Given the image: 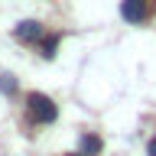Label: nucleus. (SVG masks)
I'll list each match as a JSON object with an SVG mask.
<instances>
[{
  "instance_id": "nucleus-1",
  "label": "nucleus",
  "mask_w": 156,
  "mask_h": 156,
  "mask_svg": "<svg viewBox=\"0 0 156 156\" xmlns=\"http://www.w3.org/2000/svg\"><path fill=\"white\" fill-rule=\"evenodd\" d=\"M26 111H29V117H33L36 124H49V120H55V114H58V107L52 104V98L39 94V91H33V94L26 98Z\"/></svg>"
},
{
  "instance_id": "nucleus-2",
  "label": "nucleus",
  "mask_w": 156,
  "mask_h": 156,
  "mask_svg": "<svg viewBox=\"0 0 156 156\" xmlns=\"http://www.w3.org/2000/svg\"><path fill=\"white\" fill-rule=\"evenodd\" d=\"M146 13H150V0H124L120 3V16L127 23H143Z\"/></svg>"
},
{
  "instance_id": "nucleus-3",
  "label": "nucleus",
  "mask_w": 156,
  "mask_h": 156,
  "mask_svg": "<svg viewBox=\"0 0 156 156\" xmlns=\"http://www.w3.org/2000/svg\"><path fill=\"white\" fill-rule=\"evenodd\" d=\"M13 36H16L20 42H36V39L42 36V26H39L36 20H26V23H20V26L13 29Z\"/></svg>"
},
{
  "instance_id": "nucleus-4",
  "label": "nucleus",
  "mask_w": 156,
  "mask_h": 156,
  "mask_svg": "<svg viewBox=\"0 0 156 156\" xmlns=\"http://www.w3.org/2000/svg\"><path fill=\"white\" fill-rule=\"evenodd\" d=\"M101 153V140L94 133H85L81 136V156H98Z\"/></svg>"
},
{
  "instance_id": "nucleus-5",
  "label": "nucleus",
  "mask_w": 156,
  "mask_h": 156,
  "mask_svg": "<svg viewBox=\"0 0 156 156\" xmlns=\"http://www.w3.org/2000/svg\"><path fill=\"white\" fill-rule=\"evenodd\" d=\"M0 91H3V94H13V91H16V78L3 72V75H0Z\"/></svg>"
},
{
  "instance_id": "nucleus-6",
  "label": "nucleus",
  "mask_w": 156,
  "mask_h": 156,
  "mask_svg": "<svg viewBox=\"0 0 156 156\" xmlns=\"http://www.w3.org/2000/svg\"><path fill=\"white\" fill-rule=\"evenodd\" d=\"M55 46H58V36L46 39V42H42V55H46V58H55Z\"/></svg>"
},
{
  "instance_id": "nucleus-7",
  "label": "nucleus",
  "mask_w": 156,
  "mask_h": 156,
  "mask_svg": "<svg viewBox=\"0 0 156 156\" xmlns=\"http://www.w3.org/2000/svg\"><path fill=\"white\" fill-rule=\"evenodd\" d=\"M150 156H156V136L150 140Z\"/></svg>"
},
{
  "instance_id": "nucleus-8",
  "label": "nucleus",
  "mask_w": 156,
  "mask_h": 156,
  "mask_svg": "<svg viewBox=\"0 0 156 156\" xmlns=\"http://www.w3.org/2000/svg\"><path fill=\"white\" fill-rule=\"evenodd\" d=\"M72 156H81V153H72Z\"/></svg>"
}]
</instances>
